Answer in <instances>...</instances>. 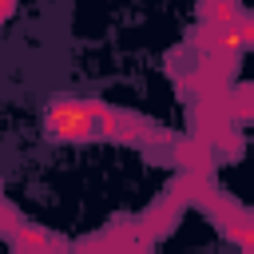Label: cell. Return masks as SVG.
I'll return each mask as SVG.
<instances>
[{
  "instance_id": "cell-1",
  "label": "cell",
  "mask_w": 254,
  "mask_h": 254,
  "mask_svg": "<svg viewBox=\"0 0 254 254\" xmlns=\"http://www.w3.org/2000/svg\"><path fill=\"white\" fill-rule=\"evenodd\" d=\"M99 107H103V99L56 95L44 107V131H48V139H56V143H95V139H103Z\"/></svg>"
},
{
  "instance_id": "cell-2",
  "label": "cell",
  "mask_w": 254,
  "mask_h": 254,
  "mask_svg": "<svg viewBox=\"0 0 254 254\" xmlns=\"http://www.w3.org/2000/svg\"><path fill=\"white\" fill-rule=\"evenodd\" d=\"M230 127V115L222 107V91L218 95H194L190 99V135H198L202 143L214 147V139Z\"/></svg>"
},
{
  "instance_id": "cell-3",
  "label": "cell",
  "mask_w": 254,
  "mask_h": 254,
  "mask_svg": "<svg viewBox=\"0 0 254 254\" xmlns=\"http://www.w3.org/2000/svg\"><path fill=\"white\" fill-rule=\"evenodd\" d=\"M183 210H187V206H179L175 198H167V194H163V198H159V202H151L139 218H131V222H135V234H139L143 242H151V246H155L159 238H167V234L179 226Z\"/></svg>"
},
{
  "instance_id": "cell-4",
  "label": "cell",
  "mask_w": 254,
  "mask_h": 254,
  "mask_svg": "<svg viewBox=\"0 0 254 254\" xmlns=\"http://www.w3.org/2000/svg\"><path fill=\"white\" fill-rule=\"evenodd\" d=\"M8 242H12V254H64L67 250V242L60 234H52L48 226H36V222H24Z\"/></svg>"
},
{
  "instance_id": "cell-5",
  "label": "cell",
  "mask_w": 254,
  "mask_h": 254,
  "mask_svg": "<svg viewBox=\"0 0 254 254\" xmlns=\"http://www.w3.org/2000/svg\"><path fill=\"white\" fill-rule=\"evenodd\" d=\"M171 163L179 171H214V147L202 143L198 135L171 139Z\"/></svg>"
},
{
  "instance_id": "cell-6",
  "label": "cell",
  "mask_w": 254,
  "mask_h": 254,
  "mask_svg": "<svg viewBox=\"0 0 254 254\" xmlns=\"http://www.w3.org/2000/svg\"><path fill=\"white\" fill-rule=\"evenodd\" d=\"M222 107H226L230 123H246L254 115V87L250 83H230L222 91Z\"/></svg>"
},
{
  "instance_id": "cell-7",
  "label": "cell",
  "mask_w": 254,
  "mask_h": 254,
  "mask_svg": "<svg viewBox=\"0 0 254 254\" xmlns=\"http://www.w3.org/2000/svg\"><path fill=\"white\" fill-rule=\"evenodd\" d=\"M246 8L238 0H198V20L214 24V28H230Z\"/></svg>"
},
{
  "instance_id": "cell-8",
  "label": "cell",
  "mask_w": 254,
  "mask_h": 254,
  "mask_svg": "<svg viewBox=\"0 0 254 254\" xmlns=\"http://www.w3.org/2000/svg\"><path fill=\"white\" fill-rule=\"evenodd\" d=\"M214 151L222 155V159H242V151H246V135H242V123H230L218 139H214Z\"/></svg>"
},
{
  "instance_id": "cell-9",
  "label": "cell",
  "mask_w": 254,
  "mask_h": 254,
  "mask_svg": "<svg viewBox=\"0 0 254 254\" xmlns=\"http://www.w3.org/2000/svg\"><path fill=\"white\" fill-rule=\"evenodd\" d=\"M24 222H28V218H24V214H20V210H16V206H12V202L0 194V238H12V234L24 226Z\"/></svg>"
},
{
  "instance_id": "cell-10",
  "label": "cell",
  "mask_w": 254,
  "mask_h": 254,
  "mask_svg": "<svg viewBox=\"0 0 254 254\" xmlns=\"http://www.w3.org/2000/svg\"><path fill=\"white\" fill-rule=\"evenodd\" d=\"M194 67V52L183 44V48H175V52H167V71H171V79H179V75H187Z\"/></svg>"
},
{
  "instance_id": "cell-11",
  "label": "cell",
  "mask_w": 254,
  "mask_h": 254,
  "mask_svg": "<svg viewBox=\"0 0 254 254\" xmlns=\"http://www.w3.org/2000/svg\"><path fill=\"white\" fill-rule=\"evenodd\" d=\"M12 12H16V0H0V24L12 20Z\"/></svg>"
},
{
  "instance_id": "cell-12",
  "label": "cell",
  "mask_w": 254,
  "mask_h": 254,
  "mask_svg": "<svg viewBox=\"0 0 254 254\" xmlns=\"http://www.w3.org/2000/svg\"><path fill=\"white\" fill-rule=\"evenodd\" d=\"M64 254H71V246H67V250H64Z\"/></svg>"
}]
</instances>
